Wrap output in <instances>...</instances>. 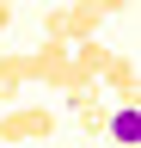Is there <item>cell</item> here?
<instances>
[{"label": "cell", "instance_id": "obj_7", "mask_svg": "<svg viewBox=\"0 0 141 148\" xmlns=\"http://www.w3.org/2000/svg\"><path fill=\"white\" fill-rule=\"evenodd\" d=\"M25 92V68H19V49L0 56V99H19Z\"/></svg>", "mask_w": 141, "mask_h": 148}, {"label": "cell", "instance_id": "obj_9", "mask_svg": "<svg viewBox=\"0 0 141 148\" xmlns=\"http://www.w3.org/2000/svg\"><path fill=\"white\" fill-rule=\"evenodd\" d=\"M12 25V0H0V31H6Z\"/></svg>", "mask_w": 141, "mask_h": 148}, {"label": "cell", "instance_id": "obj_4", "mask_svg": "<svg viewBox=\"0 0 141 148\" xmlns=\"http://www.w3.org/2000/svg\"><path fill=\"white\" fill-rule=\"evenodd\" d=\"M98 6L92 0H61V12H55V37H67V43H80V37H98Z\"/></svg>", "mask_w": 141, "mask_h": 148}, {"label": "cell", "instance_id": "obj_6", "mask_svg": "<svg viewBox=\"0 0 141 148\" xmlns=\"http://www.w3.org/2000/svg\"><path fill=\"white\" fill-rule=\"evenodd\" d=\"M104 136L123 142V148H135V142H141V111H135V105H117V111H111V123H104Z\"/></svg>", "mask_w": 141, "mask_h": 148}, {"label": "cell", "instance_id": "obj_2", "mask_svg": "<svg viewBox=\"0 0 141 148\" xmlns=\"http://www.w3.org/2000/svg\"><path fill=\"white\" fill-rule=\"evenodd\" d=\"M43 136H55V111L49 105H12L0 117V142H43Z\"/></svg>", "mask_w": 141, "mask_h": 148}, {"label": "cell", "instance_id": "obj_8", "mask_svg": "<svg viewBox=\"0 0 141 148\" xmlns=\"http://www.w3.org/2000/svg\"><path fill=\"white\" fill-rule=\"evenodd\" d=\"M98 6V18H111V12H129V0H92Z\"/></svg>", "mask_w": 141, "mask_h": 148}, {"label": "cell", "instance_id": "obj_5", "mask_svg": "<svg viewBox=\"0 0 141 148\" xmlns=\"http://www.w3.org/2000/svg\"><path fill=\"white\" fill-rule=\"evenodd\" d=\"M74 123L86 130V136H104V123H111V105L98 99V86H92V92H74Z\"/></svg>", "mask_w": 141, "mask_h": 148}, {"label": "cell", "instance_id": "obj_3", "mask_svg": "<svg viewBox=\"0 0 141 148\" xmlns=\"http://www.w3.org/2000/svg\"><path fill=\"white\" fill-rule=\"evenodd\" d=\"M98 80H104V92H111L117 105H135V92H141V68H135L129 49H111V62L98 68Z\"/></svg>", "mask_w": 141, "mask_h": 148}, {"label": "cell", "instance_id": "obj_1", "mask_svg": "<svg viewBox=\"0 0 141 148\" xmlns=\"http://www.w3.org/2000/svg\"><path fill=\"white\" fill-rule=\"evenodd\" d=\"M19 68H25V80L61 92V80H67V37H43L37 49H19Z\"/></svg>", "mask_w": 141, "mask_h": 148}]
</instances>
